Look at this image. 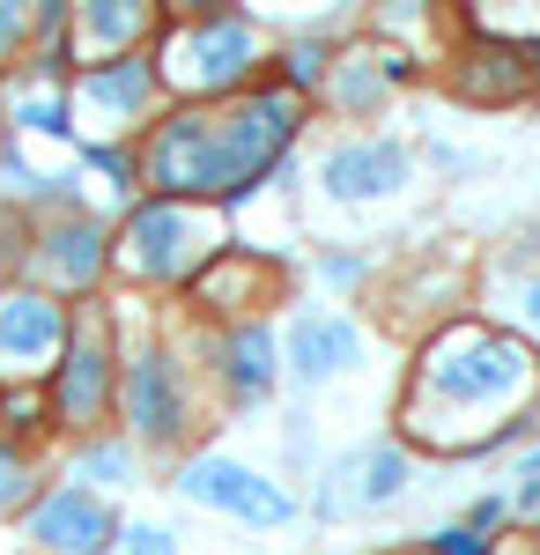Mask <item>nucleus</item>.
<instances>
[{
  "instance_id": "f257e3e1",
  "label": "nucleus",
  "mask_w": 540,
  "mask_h": 555,
  "mask_svg": "<svg viewBox=\"0 0 540 555\" xmlns=\"http://www.w3.org/2000/svg\"><path fill=\"white\" fill-rule=\"evenodd\" d=\"M290 119H296L290 96H252L230 119H208V178H201V193H245L252 178L282 156Z\"/></svg>"
},
{
  "instance_id": "f03ea898",
  "label": "nucleus",
  "mask_w": 540,
  "mask_h": 555,
  "mask_svg": "<svg viewBox=\"0 0 540 555\" xmlns=\"http://www.w3.org/2000/svg\"><path fill=\"white\" fill-rule=\"evenodd\" d=\"M526 378V356L497 334H459L437 363H429V385L452 392V400H489V392H511Z\"/></svg>"
},
{
  "instance_id": "7ed1b4c3",
  "label": "nucleus",
  "mask_w": 540,
  "mask_h": 555,
  "mask_svg": "<svg viewBox=\"0 0 540 555\" xmlns=\"http://www.w3.org/2000/svg\"><path fill=\"white\" fill-rule=\"evenodd\" d=\"M185 504H215V512H237V518H259V526H274V518H290V496H274L259 474H245L237 460H193L185 467Z\"/></svg>"
},
{
  "instance_id": "20e7f679",
  "label": "nucleus",
  "mask_w": 540,
  "mask_h": 555,
  "mask_svg": "<svg viewBox=\"0 0 540 555\" xmlns=\"http://www.w3.org/2000/svg\"><path fill=\"white\" fill-rule=\"evenodd\" d=\"M30 533H38L44 548H67V555H97L112 541V512L82 496V489H60V496H44L38 512H30Z\"/></svg>"
},
{
  "instance_id": "39448f33",
  "label": "nucleus",
  "mask_w": 540,
  "mask_h": 555,
  "mask_svg": "<svg viewBox=\"0 0 540 555\" xmlns=\"http://www.w3.org/2000/svg\"><path fill=\"white\" fill-rule=\"evenodd\" d=\"M185 82L193 89H222V82H237L252 67V30L245 23H230V15H215V23H201L193 38H185Z\"/></svg>"
},
{
  "instance_id": "423d86ee",
  "label": "nucleus",
  "mask_w": 540,
  "mask_h": 555,
  "mask_svg": "<svg viewBox=\"0 0 540 555\" xmlns=\"http://www.w3.org/2000/svg\"><path fill=\"white\" fill-rule=\"evenodd\" d=\"M408 178V149L400 141H363V149H340L326 164V185L340 201H371V193H393Z\"/></svg>"
},
{
  "instance_id": "0eeeda50",
  "label": "nucleus",
  "mask_w": 540,
  "mask_h": 555,
  "mask_svg": "<svg viewBox=\"0 0 540 555\" xmlns=\"http://www.w3.org/2000/svg\"><path fill=\"white\" fill-rule=\"evenodd\" d=\"M60 304L44 297H0V356H15V363H30V356H52L60 348Z\"/></svg>"
},
{
  "instance_id": "6e6552de",
  "label": "nucleus",
  "mask_w": 540,
  "mask_h": 555,
  "mask_svg": "<svg viewBox=\"0 0 540 555\" xmlns=\"http://www.w3.org/2000/svg\"><path fill=\"white\" fill-rule=\"evenodd\" d=\"M126 408H133V423H141V437H178V378H170L164 356H141L133 363V385H126Z\"/></svg>"
},
{
  "instance_id": "1a4fd4ad",
  "label": "nucleus",
  "mask_w": 540,
  "mask_h": 555,
  "mask_svg": "<svg viewBox=\"0 0 540 555\" xmlns=\"http://www.w3.org/2000/svg\"><path fill=\"white\" fill-rule=\"evenodd\" d=\"M290 356H296L304 378H333V371L356 363V326H348V319H296Z\"/></svg>"
},
{
  "instance_id": "9d476101",
  "label": "nucleus",
  "mask_w": 540,
  "mask_h": 555,
  "mask_svg": "<svg viewBox=\"0 0 540 555\" xmlns=\"http://www.w3.org/2000/svg\"><path fill=\"white\" fill-rule=\"evenodd\" d=\"M104 378H112V363H104V341L82 334V341L67 348V371H60V408H67V423H89V415H104Z\"/></svg>"
},
{
  "instance_id": "9b49d317",
  "label": "nucleus",
  "mask_w": 540,
  "mask_h": 555,
  "mask_svg": "<svg viewBox=\"0 0 540 555\" xmlns=\"http://www.w3.org/2000/svg\"><path fill=\"white\" fill-rule=\"evenodd\" d=\"M178 237H185L178 208H141V215H133V259H141L149 274L178 267Z\"/></svg>"
},
{
  "instance_id": "f8f14e48",
  "label": "nucleus",
  "mask_w": 540,
  "mask_h": 555,
  "mask_svg": "<svg viewBox=\"0 0 540 555\" xmlns=\"http://www.w3.org/2000/svg\"><path fill=\"white\" fill-rule=\"evenodd\" d=\"M89 96L112 104V112H133V104L149 96V67H141V60H112L104 75H89Z\"/></svg>"
},
{
  "instance_id": "ddd939ff",
  "label": "nucleus",
  "mask_w": 540,
  "mask_h": 555,
  "mask_svg": "<svg viewBox=\"0 0 540 555\" xmlns=\"http://www.w3.org/2000/svg\"><path fill=\"white\" fill-rule=\"evenodd\" d=\"M230 371H237V385H252V392L274 385V341H267V326H245V334L230 341Z\"/></svg>"
},
{
  "instance_id": "4468645a",
  "label": "nucleus",
  "mask_w": 540,
  "mask_h": 555,
  "mask_svg": "<svg viewBox=\"0 0 540 555\" xmlns=\"http://www.w3.org/2000/svg\"><path fill=\"white\" fill-rule=\"evenodd\" d=\"M52 245H60V274H67V282H89V274H97V230H60V237H52Z\"/></svg>"
},
{
  "instance_id": "2eb2a0df",
  "label": "nucleus",
  "mask_w": 540,
  "mask_h": 555,
  "mask_svg": "<svg viewBox=\"0 0 540 555\" xmlns=\"http://www.w3.org/2000/svg\"><path fill=\"white\" fill-rule=\"evenodd\" d=\"M400 452H377L371 460V481H363V496H371V504H385V496H393V489H400Z\"/></svg>"
},
{
  "instance_id": "dca6fc26",
  "label": "nucleus",
  "mask_w": 540,
  "mask_h": 555,
  "mask_svg": "<svg viewBox=\"0 0 540 555\" xmlns=\"http://www.w3.org/2000/svg\"><path fill=\"white\" fill-rule=\"evenodd\" d=\"M126 555H178V548H170V533H156V526H133L126 533Z\"/></svg>"
},
{
  "instance_id": "f3484780",
  "label": "nucleus",
  "mask_w": 540,
  "mask_h": 555,
  "mask_svg": "<svg viewBox=\"0 0 540 555\" xmlns=\"http://www.w3.org/2000/svg\"><path fill=\"white\" fill-rule=\"evenodd\" d=\"M89 30H97V38H126V30H133V15H126V8H97V15H89Z\"/></svg>"
},
{
  "instance_id": "a211bd4d",
  "label": "nucleus",
  "mask_w": 540,
  "mask_h": 555,
  "mask_svg": "<svg viewBox=\"0 0 540 555\" xmlns=\"http://www.w3.org/2000/svg\"><path fill=\"white\" fill-rule=\"evenodd\" d=\"M23 127H38V133H60V104H23Z\"/></svg>"
},
{
  "instance_id": "6ab92c4d",
  "label": "nucleus",
  "mask_w": 540,
  "mask_h": 555,
  "mask_svg": "<svg viewBox=\"0 0 540 555\" xmlns=\"http://www.w3.org/2000/svg\"><path fill=\"white\" fill-rule=\"evenodd\" d=\"M23 496V467H15V452H0V504H15Z\"/></svg>"
},
{
  "instance_id": "aec40b11",
  "label": "nucleus",
  "mask_w": 540,
  "mask_h": 555,
  "mask_svg": "<svg viewBox=\"0 0 540 555\" xmlns=\"http://www.w3.org/2000/svg\"><path fill=\"white\" fill-rule=\"evenodd\" d=\"M82 467H89V474H126V452H112V444H104V452H89Z\"/></svg>"
},
{
  "instance_id": "412c9836",
  "label": "nucleus",
  "mask_w": 540,
  "mask_h": 555,
  "mask_svg": "<svg viewBox=\"0 0 540 555\" xmlns=\"http://www.w3.org/2000/svg\"><path fill=\"white\" fill-rule=\"evenodd\" d=\"M437 548H445V555H481V548H474V533H445Z\"/></svg>"
},
{
  "instance_id": "4be33fe9",
  "label": "nucleus",
  "mask_w": 540,
  "mask_h": 555,
  "mask_svg": "<svg viewBox=\"0 0 540 555\" xmlns=\"http://www.w3.org/2000/svg\"><path fill=\"white\" fill-rule=\"evenodd\" d=\"M533 326H540V289H533Z\"/></svg>"
},
{
  "instance_id": "5701e85b",
  "label": "nucleus",
  "mask_w": 540,
  "mask_h": 555,
  "mask_svg": "<svg viewBox=\"0 0 540 555\" xmlns=\"http://www.w3.org/2000/svg\"><path fill=\"white\" fill-rule=\"evenodd\" d=\"M533 474H540V460H533Z\"/></svg>"
}]
</instances>
